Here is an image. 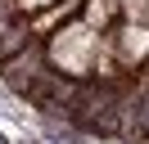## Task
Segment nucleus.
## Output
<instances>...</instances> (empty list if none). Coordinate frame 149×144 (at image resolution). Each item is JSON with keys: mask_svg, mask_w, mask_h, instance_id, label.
<instances>
[{"mask_svg": "<svg viewBox=\"0 0 149 144\" xmlns=\"http://www.w3.org/2000/svg\"><path fill=\"white\" fill-rule=\"evenodd\" d=\"M95 41H100V36H95L81 18H72V23H63L59 32L45 36V59H50L54 72H63V77H72V81H86L91 77V59H95Z\"/></svg>", "mask_w": 149, "mask_h": 144, "instance_id": "1", "label": "nucleus"}, {"mask_svg": "<svg viewBox=\"0 0 149 144\" xmlns=\"http://www.w3.org/2000/svg\"><path fill=\"white\" fill-rule=\"evenodd\" d=\"M77 86H81V81H72V77H63V72L45 68V72H36V81H32L27 90H23V99L36 104L41 113H50V117H68V104H72Z\"/></svg>", "mask_w": 149, "mask_h": 144, "instance_id": "2", "label": "nucleus"}, {"mask_svg": "<svg viewBox=\"0 0 149 144\" xmlns=\"http://www.w3.org/2000/svg\"><path fill=\"white\" fill-rule=\"evenodd\" d=\"M45 68H50V59H45V41H27L14 59L0 63V81H5L9 90H18V95H23V90L36 81V72H45Z\"/></svg>", "mask_w": 149, "mask_h": 144, "instance_id": "3", "label": "nucleus"}, {"mask_svg": "<svg viewBox=\"0 0 149 144\" xmlns=\"http://www.w3.org/2000/svg\"><path fill=\"white\" fill-rule=\"evenodd\" d=\"M113 41V54H118V63L122 68H136V63H145L149 59V27H136V23H118L113 32H104Z\"/></svg>", "mask_w": 149, "mask_h": 144, "instance_id": "4", "label": "nucleus"}, {"mask_svg": "<svg viewBox=\"0 0 149 144\" xmlns=\"http://www.w3.org/2000/svg\"><path fill=\"white\" fill-rule=\"evenodd\" d=\"M27 41H36V36H32V27H27V18L9 23L5 32H0V63H5V59H14V54H18Z\"/></svg>", "mask_w": 149, "mask_h": 144, "instance_id": "5", "label": "nucleus"}, {"mask_svg": "<svg viewBox=\"0 0 149 144\" xmlns=\"http://www.w3.org/2000/svg\"><path fill=\"white\" fill-rule=\"evenodd\" d=\"M113 5H118V18H122V23L149 27V0H113Z\"/></svg>", "mask_w": 149, "mask_h": 144, "instance_id": "6", "label": "nucleus"}, {"mask_svg": "<svg viewBox=\"0 0 149 144\" xmlns=\"http://www.w3.org/2000/svg\"><path fill=\"white\" fill-rule=\"evenodd\" d=\"M23 18V9H18V0H0V32H5V27L9 23H18Z\"/></svg>", "mask_w": 149, "mask_h": 144, "instance_id": "7", "label": "nucleus"}]
</instances>
